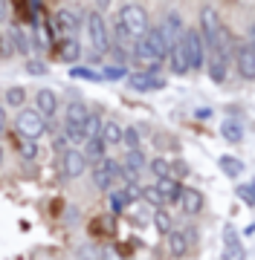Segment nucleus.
I'll use <instances>...</instances> for the list:
<instances>
[{
  "label": "nucleus",
  "instance_id": "1",
  "mask_svg": "<svg viewBox=\"0 0 255 260\" xmlns=\"http://www.w3.org/2000/svg\"><path fill=\"white\" fill-rule=\"evenodd\" d=\"M148 26H151V20H148L145 6H139V3H125L122 9H119V15H116L110 38H116V44H128V41L136 44L148 32Z\"/></svg>",
  "mask_w": 255,
  "mask_h": 260
},
{
  "label": "nucleus",
  "instance_id": "2",
  "mask_svg": "<svg viewBox=\"0 0 255 260\" xmlns=\"http://www.w3.org/2000/svg\"><path fill=\"white\" fill-rule=\"evenodd\" d=\"M235 67L244 81H255V23H249L235 41Z\"/></svg>",
  "mask_w": 255,
  "mask_h": 260
},
{
  "label": "nucleus",
  "instance_id": "3",
  "mask_svg": "<svg viewBox=\"0 0 255 260\" xmlns=\"http://www.w3.org/2000/svg\"><path fill=\"white\" fill-rule=\"evenodd\" d=\"M84 29H87V41H90V47H93L96 58H102L110 52V44H114V38H110V29H107V20H104L102 12H90L84 18Z\"/></svg>",
  "mask_w": 255,
  "mask_h": 260
},
{
  "label": "nucleus",
  "instance_id": "4",
  "mask_svg": "<svg viewBox=\"0 0 255 260\" xmlns=\"http://www.w3.org/2000/svg\"><path fill=\"white\" fill-rule=\"evenodd\" d=\"M125 182L122 177V162H116L114 156H104L99 159V162H93V185L99 188V191H114V188H119Z\"/></svg>",
  "mask_w": 255,
  "mask_h": 260
},
{
  "label": "nucleus",
  "instance_id": "5",
  "mask_svg": "<svg viewBox=\"0 0 255 260\" xmlns=\"http://www.w3.org/2000/svg\"><path fill=\"white\" fill-rule=\"evenodd\" d=\"M49 121L41 116L35 107H23V110H18V116H15V130H18L20 139H35L38 142L44 133H47Z\"/></svg>",
  "mask_w": 255,
  "mask_h": 260
},
{
  "label": "nucleus",
  "instance_id": "6",
  "mask_svg": "<svg viewBox=\"0 0 255 260\" xmlns=\"http://www.w3.org/2000/svg\"><path fill=\"white\" fill-rule=\"evenodd\" d=\"M58 168H61V177L64 179H78V177L87 174L90 162H87V156L78 148H67V150H61V156H58Z\"/></svg>",
  "mask_w": 255,
  "mask_h": 260
},
{
  "label": "nucleus",
  "instance_id": "7",
  "mask_svg": "<svg viewBox=\"0 0 255 260\" xmlns=\"http://www.w3.org/2000/svg\"><path fill=\"white\" fill-rule=\"evenodd\" d=\"M52 26H55L58 35L64 38H76L78 29H84V15L76 9V6H64V9L55 12V18H52Z\"/></svg>",
  "mask_w": 255,
  "mask_h": 260
},
{
  "label": "nucleus",
  "instance_id": "8",
  "mask_svg": "<svg viewBox=\"0 0 255 260\" xmlns=\"http://www.w3.org/2000/svg\"><path fill=\"white\" fill-rule=\"evenodd\" d=\"M183 41H186V52H189L191 73L203 70V67H206V44H203L200 29H197V26H186V35H183Z\"/></svg>",
  "mask_w": 255,
  "mask_h": 260
},
{
  "label": "nucleus",
  "instance_id": "9",
  "mask_svg": "<svg viewBox=\"0 0 255 260\" xmlns=\"http://www.w3.org/2000/svg\"><path fill=\"white\" fill-rule=\"evenodd\" d=\"M148 171V156L142 150H128L122 159V177L125 182H139V177ZM122 182V185H125Z\"/></svg>",
  "mask_w": 255,
  "mask_h": 260
},
{
  "label": "nucleus",
  "instance_id": "10",
  "mask_svg": "<svg viewBox=\"0 0 255 260\" xmlns=\"http://www.w3.org/2000/svg\"><path fill=\"white\" fill-rule=\"evenodd\" d=\"M229 67H232V55H226V52H206V70L209 78L215 84H223L229 78Z\"/></svg>",
  "mask_w": 255,
  "mask_h": 260
},
{
  "label": "nucleus",
  "instance_id": "11",
  "mask_svg": "<svg viewBox=\"0 0 255 260\" xmlns=\"http://www.w3.org/2000/svg\"><path fill=\"white\" fill-rule=\"evenodd\" d=\"M128 87L131 90H136V93H157V90H162L165 87V78L162 75H157V73H128Z\"/></svg>",
  "mask_w": 255,
  "mask_h": 260
},
{
  "label": "nucleus",
  "instance_id": "12",
  "mask_svg": "<svg viewBox=\"0 0 255 260\" xmlns=\"http://www.w3.org/2000/svg\"><path fill=\"white\" fill-rule=\"evenodd\" d=\"M162 29H165V38H168V47H174V44H180L183 41V35H186V20H183V15H180L177 9H168L165 15H162Z\"/></svg>",
  "mask_w": 255,
  "mask_h": 260
},
{
  "label": "nucleus",
  "instance_id": "13",
  "mask_svg": "<svg viewBox=\"0 0 255 260\" xmlns=\"http://www.w3.org/2000/svg\"><path fill=\"white\" fill-rule=\"evenodd\" d=\"M9 38H12V52H15V55L29 58L32 52H35V41H32V32H29V29H23L20 23H15V26L9 29Z\"/></svg>",
  "mask_w": 255,
  "mask_h": 260
},
{
  "label": "nucleus",
  "instance_id": "14",
  "mask_svg": "<svg viewBox=\"0 0 255 260\" xmlns=\"http://www.w3.org/2000/svg\"><path fill=\"white\" fill-rule=\"evenodd\" d=\"M154 185H157V191H160L162 197V205L168 208V205H180V197H183V182L174 177H165V179H154Z\"/></svg>",
  "mask_w": 255,
  "mask_h": 260
},
{
  "label": "nucleus",
  "instance_id": "15",
  "mask_svg": "<svg viewBox=\"0 0 255 260\" xmlns=\"http://www.w3.org/2000/svg\"><path fill=\"white\" fill-rule=\"evenodd\" d=\"M203 205H206L203 191H197V188H183L180 208H183V214H186V217H197V214L203 211Z\"/></svg>",
  "mask_w": 255,
  "mask_h": 260
},
{
  "label": "nucleus",
  "instance_id": "16",
  "mask_svg": "<svg viewBox=\"0 0 255 260\" xmlns=\"http://www.w3.org/2000/svg\"><path fill=\"white\" fill-rule=\"evenodd\" d=\"M122 133H125V124L116 116L102 121V130H99V139L107 145V148H114V145H122Z\"/></svg>",
  "mask_w": 255,
  "mask_h": 260
},
{
  "label": "nucleus",
  "instance_id": "17",
  "mask_svg": "<svg viewBox=\"0 0 255 260\" xmlns=\"http://www.w3.org/2000/svg\"><path fill=\"white\" fill-rule=\"evenodd\" d=\"M168 67L174 75H189L191 67H189V52H186V41H180V44H174L168 52Z\"/></svg>",
  "mask_w": 255,
  "mask_h": 260
},
{
  "label": "nucleus",
  "instance_id": "18",
  "mask_svg": "<svg viewBox=\"0 0 255 260\" xmlns=\"http://www.w3.org/2000/svg\"><path fill=\"white\" fill-rule=\"evenodd\" d=\"M35 110L44 116V119H52L58 113V95H55V90H38V95H35Z\"/></svg>",
  "mask_w": 255,
  "mask_h": 260
},
{
  "label": "nucleus",
  "instance_id": "19",
  "mask_svg": "<svg viewBox=\"0 0 255 260\" xmlns=\"http://www.w3.org/2000/svg\"><path fill=\"white\" fill-rule=\"evenodd\" d=\"M189 237H186V232H180V229H171L168 234H165V249H168L171 257H183L186 251H189Z\"/></svg>",
  "mask_w": 255,
  "mask_h": 260
},
{
  "label": "nucleus",
  "instance_id": "20",
  "mask_svg": "<svg viewBox=\"0 0 255 260\" xmlns=\"http://www.w3.org/2000/svg\"><path fill=\"white\" fill-rule=\"evenodd\" d=\"M131 205H133L131 197H128V191L122 185L114 188V191H107V208H110V214H125Z\"/></svg>",
  "mask_w": 255,
  "mask_h": 260
},
{
  "label": "nucleus",
  "instance_id": "21",
  "mask_svg": "<svg viewBox=\"0 0 255 260\" xmlns=\"http://www.w3.org/2000/svg\"><path fill=\"white\" fill-rule=\"evenodd\" d=\"M220 136L229 142V145H241L244 142V124L235 119H223L220 121Z\"/></svg>",
  "mask_w": 255,
  "mask_h": 260
},
{
  "label": "nucleus",
  "instance_id": "22",
  "mask_svg": "<svg viewBox=\"0 0 255 260\" xmlns=\"http://www.w3.org/2000/svg\"><path fill=\"white\" fill-rule=\"evenodd\" d=\"M81 153L87 156V162H99V159L107 156V145H104L99 136H93V139L84 142V150H81Z\"/></svg>",
  "mask_w": 255,
  "mask_h": 260
},
{
  "label": "nucleus",
  "instance_id": "23",
  "mask_svg": "<svg viewBox=\"0 0 255 260\" xmlns=\"http://www.w3.org/2000/svg\"><path fill=\"white\" fill-rule=\"evenodd\" d=\"M217 165H220V171H223V177H229V179H238L241 174H244V162L238 156H220L217 159Z\"/></svg>",
  "mask_w": 255,
  "mask_h": 260
},
{
  "label": "nucleus",
  "instance_id": "24",
  "mask_svg": "<svg viewBox=\"0 0 255 260\" xmlns=\"http://www.w3.org/2000/svg\"><path fill=\"white\" fill-rule=\"evenodd\" d=\"M151 223L157 225V232H160L162 237H165V234H168L171 229H174V217H171V211L165 208V205H162V208H157V211H154Z\"/></svg>",
  "mask_w": 255,
  "mask_h": 260
},
{
  "label": "nucleus",
  "instance_id": "25",
  "mask_svg": "<svg viewBox=\"0 0 255 260\" xmlns=\"http://www.w3.org/2000/svg\"><path fill=\"white\" fill-rule=\"evenodd\" d=\"M3 99H6V107H12V110H23V104H26V90L23 87H6V93H3Z\"/></svg>",
  "mask_w": 255,
  "mask_h": 260
},
{
  "label": "nucleus",
  "instance_id": "26",
  "mask_svg": "<svg viewBox=\"0 0 255 260\" xmlns=\"http://www.w3.org/2000/svg\"><path fill=\"white\" fill-rule=\"evenodd\" d=\"M148 171L154 174V179H165V177H171V162L165 156H154V159H148Z\"/></svg>",
  "mask_w": 255,
  "mask_h": 260
},
{
  "label": "nucleus",
  "instance_id": "27",
  "mask_svg": "<svg viewBox=\"0 0 255 260\" xmlns=\"http://www.w3.org/2000/svg\"><path fill=\"white\" fill-rule=\"evenodd\" d=\"M122 145L125 150H142V136H139V127H133V124H128L122 133Z\"/></svg>",
  "mask_w": 255,
  "mask_h": 260
},
{
  "label": "nucleus",
  "instance_id": "28",
  "mask_svg": "<svg viewBox=\"0 0 255 260\" xmlns=\"http://www.w3.org/2000/svg\"><path fill=\"white\" fill-rule=\"evenodd\" d=\"M70 75L73 78H81V81H104L99 70H90V67H70Z\"/></svg>",
  "mask_w": 255,
  "mask_h": 260
},
{
  "label": "nucleus",
  "instance_id": "29",
  "mask_svg": "<svg viewBox=\"0 0 255 260\" xmlns=\"http://www.w3.org/2000/svg\"><path fill=\"white\" fill-rule=\"evenodd\" d=\"M18 153H20L23 159H29V162H32V159H38L41 148H38V142H35V139H20V145H18Z\"/></svg>",
  "mask_w": 255,
  "mask_h": 260
},
{
  "label": "nucleus",
  "instance_id": "30",
  "mask_svg": "<svg viewBox=\"0 0 255 260\" xmlns=\"http://www.w3.org/2000/svg\"><path fill=\"white\" fill-rule=\"evenodd\" d=\"M102 78L104 81H119V78H128V67L125 64H110L102 70Z\"/></svg>",
  "mask_w": 255,
  "mask_h": 260
},
{
  "label": "nucleus",
  "instance_id": "31",
  "mask_svg": "<svg viewBox=\"0 0 255 260\" xmlns=\"http://www.w3.org/2000/svg\"><path fill=\"white\" fill-rule=\"evenodd\" d=\"M99 130H102V119H99V113L90 110V116H87V121H84V142L99 136Z\"/></svg>",
  "mask_w": 255,
  "mask_h": 260
},
{
  "label": "nucleus",
  "instance_id": "32",
  "mask_svg": "<svg viewBox=\"0 0 255 260\" xmlns=\"http://www.w3.org/2000/svg\"><path fill=\"white\" fill-rule=\"evenodd\" d=\"M142 203H148V205H154V208H162V197H160V191H157V185H142Z\"/></svg>",
  "mask_w": 255,
  "mask_h": 260
},
{
  "label": "nucleus",
  "instance_id": "33",
  "mask_svg": "<svg viewBox=\"0 0 255 260\" xmlns=\"http://www.w3.org/2000/svg\"><path fill=\"white\" fill-rule=\"evenodd\" d=\"M131 211H133V223H136V225H145L154 217V214H148V203H142V200L131 205Z\"/></svg>",
  "mask_w": 255,
  "mask_h": 260
},
{
  "label": "nucleus",
  "instance_id": "34",
  "mask_svg": "<svg viewBox=\"0 0 255 260\" xmlns=\"http://www.w3.org/2000/svg\"><path fill=\"white\" fill-rule=\"evenodd\" d=\"M78 55H81V44H78V38H67L61 58H64V61H78Z\"/></svg>",
  "mask_w": 255,
  "mask_h": 260
},
{
  "label": "nucleus",
  "instance_id": "35",
  "mask_svg": "<svg viewBox=\"0 0 255 260\" xmlns=\"http://www.w3.org/2000/svg\"><path fill=\"white\" fill-rule=\"evenodd\" d=\"M226 246H244V243H241V234H238L232 225H223V249H226Z\"/></svg>",
  "mask_w": 255,
  "mask_h": 260
},
{
  "label": "nucleus",
  "instance_id": "36",
  "mask_svg": "<svg viewBox=\"0 0 255 260\" xmlns=\"http://www.w3.org/2000/svg\"><path fill=\"white\" fill-rule=\"evenodd\" d=\"M220 260H246L244 246H226V249H223V257H220Z\"/></svg>",
  "mask_w": 255,
  "mask_h": 260
},
{
  "label": "nucleus",
  "instance_id": "37",
  "mask_svg": "<svg viewBox=\"0 0 255 260\" xmlns=\"http://www.w3.org/2000/svg\"><path fill=\"white\" fill-rule=\"evenodd\" d=\"M186 174H189V165H186L183 159H177V162H171V177H174V179L186 177Z\"/></svg>",
  "mask_w": 255,
  "mask_h": 260
},
{
  "label": "nucleus",
  "instance_id": "38",
  "mask_svg": "<svg viewBox=\"0 0 255 260\" xmlns=\"http://www.w3.org/2000/svg\"><path fill=\"white\" fill-rule=\"evenodd\" d=\"M26 73L44 75V73H47V64H41V61H26Z\"/></svg>",
  "mask_w": 255,
  "mask_h": 260
},
{
  "label": "nucleus",
  "instance_id": "39",
  "mask_svg": "<svg viewBox=\"0 0 255 260\" xmlns=\"http://www.w3.org/2000/svg\"><path fill=\"white\" fill-rule=\"evenodd\" d=\"M238 197L244 200L246 205H252V197H249V185H238Z\"/></svg>",
  "mask_w": 255,
  "mask_h": 260
},
{
  "label": "nucleus",
  "instance_id": "40",
  "mask_svg": "<svg viewBox=\"0 0 255 260\" xmlns=\"http://www.w3.org/2000/svg\"><path fill=\"white\" fill-rule=\"evenodd\" d=\"M6 15H9V6H6V0H0V20L6 18Z\"/></svg>",
  "mask_w": 255,
  "mask_h": 260
},
{
  "label": "nucleus",
  "instance_id": "41",
  "mask_svg": "<svg viewBox=\"0 0 255 260\" xmlns=\"http://www.w3.org/2000/svg\"><path fill=\"white\" fill-rule=\"evenodd\" d=\"M93 6H96V12H102V9H104V6H110V0H96Z\"/></svg>",
  "mask_w": 255,
  "mask_h": 260
},
{
  "label": "nucleus",
  "instance_id": "42",
  "mask_svg": "<svg viewBox=\"0 0 255 260\" xmlns=\"http://www.w3.org/2000/svg\"><path fill=\"white\" fill-rule=\"evenodd\" d=\"M6 127V107H0V130Z\"/></svg>",
  "mask_w": 255,
  "mask_h": 260
},
{
  "label": "nucleus",
  "instance_id": "43",
  "mask_svg": "<svg viewBox=\"0 0 255 260\" xmlns=\"http://www.w3.org/2000/svg\"><path fill=\"white\" fill-rule=\"evenodd\" d=\"M249 197H252V208H255V179L249 182Z\"/></svg>",
  "mask_w": 255,
  "mask_h": 260
},
{
  "label": "nucleus",
  "instance_id": "44",
  "mask_svg": "<svg viewBox=\"0 0 255 260\" xmlns=\"http://www.w3.org/2000/svg\"><path fill=\"white\" fill-rule=\"evenodd\" d=\"M0 165H3V145H0Z\"/></svg>",
  "mask_w": 255,
  "mask_h": 260
}]
</instances>
